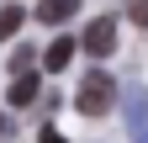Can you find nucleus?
Segmentation results:
<instances>
[{"label": "nucleus", "instance_id": "6", "mask_svg": "<svg viewBox=\"0 0 148 143\" xmlns=\"http://www.w3.org/2000/svg\"><path fill=\"white\" fill-rule=\"evenodd\" d=\"M37 101V74H16L11 80V106H32Z\"/></svg>", "mask_w": 148, "mask_h": 143}, {"label": "nucleus", "instance_id": "5", "mask_svg": "<svg viewBox=\"0 0 148 143\" xmlns=\"http://www.w3.org/2000/svg\"><path fill=\"white\" fill-rule=\"evenodd\" d=\"M69 58H74V37H53V48L42 53V64L58 74V69H69Z\"/></svg>", "mask_w": 148, "mask_h": 143}, {"label": "nucleus", "instance_id": "9", "mask_svg": "<svg viewBox=\"0 0 148 143\" xmlns=\"http://www.w3.org/2000/svg\"><path fill=\"white\" fill-rule=\"evenodd\" d=\"M127 16H132L138 27H148V0H127Z\"/></svg>", "mask_w": 148, "mask_h": 143}, {"label": "nucleus", "instance_id": "12", "mask_svg": "<svg viewBox=\"0 0 148 143\" xmlns=\"http://www.w3.org/2000/svg\"><path fill=\"white\" fill-rule=\"evenodd\" d=\"M138 143H148V133H143V138H138Z\"/></svg>", "mask_w": 148, "mask_h": 143}, {"label": "nucleus", "instance_id": "2", "mask_svg": "<svg viewBox=\"0 0 148 143\" xmlns=\"http://www.w3.org/2000/svg\"><path fill=\"white\" fill-rule=\"evenodd\" d=\"M122 111H127V133L143 138L148 133V85H127L122 90Z\"/></svg>", "mask_w": 148, "mask_h": 143}, {"label": "nucleus", "instance_id": "3", "mask_svg": "<svg viewBox=\"0 0 148 143\" xmlns=\"http://www.w3.org/2000/svg\"><path fill=\"white\" fill-rule=\"evenodd\" d=\"M79 48H85V53H95V58H106V53L116 48V21H111V16H95V21L85 27Z\"/></svg>", "mask_w": 148, "mask_h": 143}, {"label": "nucleus", "instance_id": "1", "mask_svg": "<svg viewBox=\"0 0 148 143\" xmlns=\"http://www.w3.org/2000/svg\"><path fill=\"white\" fill-rule=\"evenodd\" d=\"M74 106H79L85 117H106L111 106H116V80H111L106 69H90L79 80V90H74Z\"/></svg>", "mask_w": 148, "mask_h": 143}, {"label": "nucleus", "instance_id": "10", "mask_svg": "<svg viewBox=\"0 0 148 143\" xmlns=\"http://www.w3.org/2000/svg\"><path fill=\"white\" fill-rule=\"evenodd\" d=\"M5 138H11V117L0 111V143H5Z\"/></svg>", "mask_w": 148, "mask_h": 143}, {"label": "nucleus", "instance_id": "7", "mask_svg": "<svg viewBox=\"0 0 148 143\" xmlns=\"http://www.w3.org/2000/svg\"><path fill=\"white\" fill-rule=\"evenodd\" d=\"M21 21H27V11H21V6H5V11H0V43L16 37V32H21Z\"/></svg>", "mask_w": 148, "mask_h": 143}, {"label": "nucleus", "instance_id": "8", "mask_svg": "<svg viewBox=\"0 0 148 143\" xmlns=\"http://www.w3.org/2000/svg\"><path fill=\"white\" fill-rule=\"evenodd\" d=\"M11 74H32V48H16V58H11Z\"/></svg>", "mask_w": 148, "mask_h": 143}, {"label": "nucleus", "instance_id": "11", "mask_svg": "<svg viewBox=\"0 0 148 143\" xmlns=\"http://www.w3.org/2000/svg\"><path fill=\"white\" fill-rule=\"evenodd\" d=\"M42 143H64V138H58V133H53V127H48V133H42Z\"/></svg>", "mask_w": 148, "mask_h": 143}, {"label": "nucleus", "instance_id": "4", "mask_svg": "<svg viewBox=\"0 0 148 143\" xmlns=\"http://www.w3.org/2000/svg\"><path fill=\"white\" fill-rule=\"evenodd\" d=\"M74 11H79V0H37V21H48V27L69 21Z\"/></svg>", "mask_w": 148, "mask_h": 143}]
</instances>
